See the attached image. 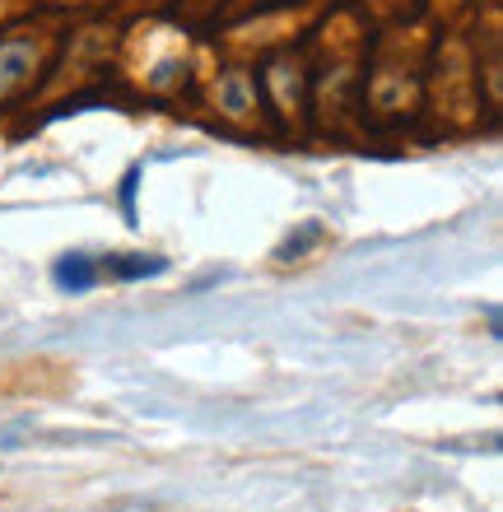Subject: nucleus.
<instances>
[{
    "label": "nucleus",
    "instance_id": "f03ea898",
    "mask_svg": "<svg viewBox=\"0 0 503 512\" xmlns=\"http://www.w3.org/2000/svg\"><path fill=\"white\" fill-rule=\"evenodd\" d=\"M168 261L164 256H117V261H103L98 275H112V280H150V275H164Z\"/></svg>",
    "mask_w": 503,
    "mask_h": 512
},
{
    "label": "nucleus",
    "instance_id": "f257e3e1",
    "mask_svg": "<svg viewBox=\"0 0 503 512\" xmlns=\"http://www.w3.org/2000/svg\"><path fill=\"white\" fill-rule=\"evenodd\" d=\"M52 280H56V289H66V294H89V289L98 284V266L89 261V256H80V252L56 256Z\"/></svg>",
    "mask_w": 503,
    "mask_h": 512
},
{
    "label": "nucleus",
    "instance_id": "7ed1b4c3",
    "mask_svg": "<svg viewBox=\"0 0 503 512\" xmlns=\"http://www.w3.org/2000/svg\"><path fill=\"white\" fill-rule=\"evenodd\" d=\"M136 177H140V168H131L126 173V182H122V210H126V219L136 224Z\"/></svg>",
    "mask_w": 503,
    "mask_h": 512
}]
</instances>
